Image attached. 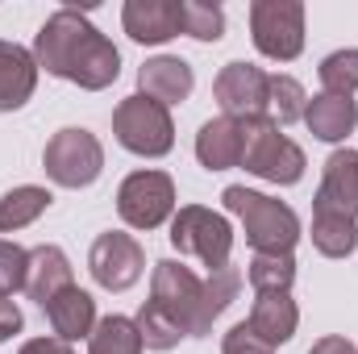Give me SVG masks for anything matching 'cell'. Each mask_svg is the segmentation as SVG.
I'll use <instances>...</instances> for the list:
<instances>
[{"label":"cell","mask_w":358,"mask_h":354,"mask_svg":"<svg viewBox=\"0 0 358 354\" xmlns=\"http://www.w3.org/2000/svg\"><path fill=\"white\" fill-rule=\"evenodd\" d=\"M321 76V88L334 92V96H355L358 92V50H334L321 59L317 67Z\"/></svg>","instance_id":"28"},{"label":"cell","mask_w":358,"mask_h":354,"mask_svg":"<svg viewBox=\"0 0 358 354\" xmlns=\"http://www.w3.org/2000/svg\"><path fill=\"white\" fill-rule=\"evenodd\" d=\"M225 208L242 221L246 229V242L255 246V255H292L296 242H300V217L275 200V196H263L246 183H229L221 192Z\"/></svg>","instance_id":"1"},{"label":"cell","mask_w":358,"mask_h":354,"mask_svg":"<svg viewBox=\"0 0 358 354\" xmlns=\"http://www.w3.org/2000/svg\"><path fill=\"white\" fill-rule=\"evenodd\" d=\"M313 213H342L358 221V150H334L325 159V176L317 187Z\"/></svg>","instance_id":"12"},{"label":"cell","mask_w":358,"mask_h":354,"mask_svg":"<svg viewBox=\"0 0 358 354\" xmlns=\"http://www.w3.org/2000/svg\"><path fill=\"white\" fill-rule=\"evenodd\" d=\"M196 159L208 171H229L242 167V121L234 117H213L196 134Z\"/></svg>","instance_id":"16"},{"label":"cell","mask_w":358,"mask_h":354,"mask_svg":"<svg viewBox=\"0 0 358 354\" xmlns=\"http://www.w3.org/2000/svg\"><path fill=\"white\" fill-rule=\"evenodd\" d=\"M246 279L255 292H292L296 259L292 255H255L246 267Z\"/></svg>","instance_id":"27"},{"label":"cell","mask_w":358,"mask_h":354,"mask_svg":"<svg viewBox=\"0 0 358 354\" xmlns=\"http://www.w3.org/2000/svg\"><path fill=\"white\" fill-rule=\"evenodd\" d=\"M171 246L179 255L200 259L208 271H221L234 255V225L204 204H183L171 217Z\"/></svg>","instance_id":"5"},{"label":"cell","mask_w":358,"mask_h":354,"mask_svg":"<svg viewBox=\"0 0 358 354\" xmlns=\"http://www.w3.org/2000/svg\"><path fill=\"white\" fill-rule=\"evenodd\" d=\"M242 167L267 183L292 187L304 176V150L271 117H255V121H242Z\"/></svg>","instance_id":"3"},{"label":"cell","mask_w":358,"mask_h":354,"mask_svg":"<svg viewBox=\"0 0 358 354\" xmlns=\"http://www.w3.org/2000/svg\"><path fill=\"white\" fill-rule=\"evenodd\" d=\"M42 313H46L59 342H80V338H92V330H96V300L76 283L67 292H59Z\"/></svg>","instance_id":"19"},{"label":"cell","mask_w":358,"mask_h":354,"mask_svg":"<svg viewBox=\"0 0 358 354\" xmlns=\"http://www.w3.org/2000/svg\"><path fill=\"white\" fill-rule=\"evenodd\" d=\"M100 29L92 25L80 8H59L46 17V25L38 29L34 38V59H38V71L46 67V76H59V80H71L84 46L96 38Z\"/></svg>","instance_id":"6"},{"label":"cell","mask_w":358,"mask_h":354,"mask_svg":"<svg viewBox=\"0 0 358 354\" xmlns=\"http://www.w3.org/2000/svg\"><path fill=\"white\" fill-rule=\"evenodd\" d=\"M138 88H142V96H150V100H159V104L171 108V104H183L192 96L196 76H192V67L179 55H159V59H146L142 63Z\"/></svg>","instance_id":"14"},{"label":"cell","mask_w":358,"mask_h":354,"mask_svg":"<svg viewBox=\"0 0 358 354\" xmlns=\"http://www.w3.org/2000/svg\"><path fill=\"white\" fill-rule=\"evenodd\" d=\"M113 134L117 142L129 150V155H142V159H163L171 155L176 146V121H171V108L150 100V96H125L117 108H113Z\"/></svg>","instance_id":"4"},{"label":"cell","mask_w":358,"mask_h":354,"mask_svg":"<svg viewBox=\"0 0 358 354\" xmlns=\"http://www.w3.org/2000/svg\"><path fill=\"white\" fill-rule=\"evenodd\" d=\"M88 271L92 279L104 288V292H125L142 279L146 271V250L134 234H121V229H108L92 242L88 250Z\"/></svg>","instance_id":"11"},{"label":"cell","mask_w":358,"mask_h":354,"mask_svg":"<svg viewBox=\"0 0 358 354\" xmlns=\"http://www.w3.org/2000/svg\"><path fill=\"white\" fill-rule=\"evenodd\" d=\"M17 354H76L71 342H59V338H29Z\"/></svg>","instance_id":"33"},{"label":"cell","mask_w":358,"mask_h":354,"mask_svg":"<svg viewBox=\"0 0 358 354\" xmlns=\"http://www.w3.org/2000/svg\"><path fill=\"white\" fill-rule=\"evenodd\" d=\"M246 325H250V334L263 338L267 346L292 342V334H296V325H300V309H296L292 292H259V296H255V309H250V317H246Z\"/></svg>","instance_id":"15"},{"label":"cell","mask_w":358,"mask_h":354,"mask_svg":"<svg viewBox=\"0 0 358 354\" xmlns=\"http://www.w3.org/2000/svg\"><path fill=\"white\" fill-rule=\"evenodd\" d=\"M25 275H29V250L17 242H0V296H17L25 292Z\"/></svg>","instance_id":"30"},{"label":"cell","mask_w":358,"mask_h":354,"mask_svg":"<svg viewBox=\"0 0 358 354\" xmlns=\"http://www.w3.org/2000/svg\"><path fill=\"white\" fill-rule=\"evenodd\" d=\"M21 325H25L21 309H17L13 300H4V296H0V342H8L13 334H21Z\"/></svg>","instance_id":"32"},{"label":"cell","mask_w":358,"mask_h":354,"mask_svg":"<svg viewBox=\"0 0 358 354\" xmlns=\"http://www.w3.org/2000/svg\"><path fill=\"white\" fill-rule=\"evenodd\" d=\"M304 104H308V96L300 88V80H292V76H271V121L283 129V125H292V121H300L304 117Z\"/></svg>","instance_id":"29"},{"label":"cell","mask_w":358,"mask_h":354,"mask_svg":"<svg viewBox=\"0 0 358 354\" xmlns=\"http://www.w3.org/2000/svg\"><path fill=\"white\" fill-rule=\"evenodd\" d=\"M50 192L46 187H38V183H21V187H13V192H4L0 196V234H17V229H25V225H34L46 208H50Z\"/></svg>","instance_id":"22"},{"label":"cell","mask_w":358,"mask_h":354,"mask_svg":"<svg viewBox=\"0 0 358 354\" xmlns=\"http://www.w3.org/2000/svg\"><path fill=\"white\" fill-rule=\"evenodd\" d=\"M308 354H358V351L350 346V338H342V334H329V338H321V342H317Z\"/></svg>","instance_id":"34"},{"label":"cell","mask_w":358,"mask_h":354,"mask_svg":"<svg viewBox=\"0 0 358 354\" xmlns=\"http://www.w3.org/2000/svg\"><path fill=\"white\" fill-rule=\"evenodd\" d=\"M179 34L196 38V42H221L225 34V13L221 4L208 0H179Z\"/></svg>","instance_id":"26"},{"label":"cell","mask_w":358,"mask_h":354,"mask_svg":"<svg viewBox=\"0 0 358 354\" xmlns=\"http://www.w3.org/2000/svg\"><path fill=\"white\" fill-rule=\"evenodd\" d=\"M76 279H71V259L59 250V246H34L29 250V275H25V296L29 300H38L42 309L59 296V292H67Z\"/></svg>","instance_id":"18"},{"label":"cell","mask_w":358,"mask_h":354,"mask_svg":"<svg viewBox=\"0 0 358 354\" xmlns=\"http://www.w3.org/2000/svg\"><path fill=\"white\" fill-rule=\"evenodd\" d=\"M142 334L134 317H100L88 338V354H142Z\"/></svg>","instance_id":"24"},{"label":"cell","mask_w":358,"mask_h":354,"mask_svg":"<svg viewBox=\"0 0 358 354\" xmlns=\"http://www.w3.org/2000/svg\"><path fill=\"white\" fill-rule=\"evenodd\" d=\"M117 213L134 229H159L176 217V179L167 171H134L117 187Z\"/></svg>","instance_id":"9"},{"label":"cell","mask_w":358,"mask_h":354,"mask_svg":"<svg viewBox=\"0 0 358 354\" xmlns=\"http://www.w3.org/2000/svg\"><path fill=\"white\" fill-rule=\"evenodd\" d=\"M304 125L313 138L321 142H346L358 125V104L350 96H334V92H321L304 104Z\"/></svg>","instance_id":"20"},{"label":"cell","mask_w":358,"mask_h":354,"mask_svg":"<svg viewBox=\"0 0 358 354\" xmlns=\"http://www.w3.org/2000/svg\"><path fill=\"white\" fill-rule=\"evenodd\" d=\"M134 325H138V334H142V346H146V351H171V346H179V338H187V334L179 330L176 317H171L167 309H159L155 300H146V304L138 309Z\"/></svg>","instance_id":"25"},{"label":"cell","mask_w":358,"mask_h":354,"mask_svg":"<svg viewBox=\"0 0 358 354\" xmlns=\"http://www.w3.org/2000/svg\"><path fill=\"white\" fill-rule=\"evenodd\" d=\"M250 38L259 55L275 63H292L304 50V4L300 0H255L250 4Z\"/></svg>","instance_id":"8"},{"label":"cell","mask_w":358,"mask_h":354,"mask_svg":"<svg viewBox=\"0 0 358 354\" xmlns=\"http://www.w3.org/2000/svg\"><path fill=\"white\" fill-rule=\"evenodd\" d=\"M213 96L221 104V117L234 121L271 117V76L255 63H225L221 76L213 80Z\"/></svg>","instance_id":"10"},{"label":"cell","mask_w":358,"mask_h":354,"mask_svg":"<svg viewBox=\"0 0 358 354\" xmlns=\"http://www.w3.org/2000/svg\"><path fill=\"white\" fill-rule=\"evenodd\" d=\"M42 167H46V176L55 179L59 187H88L104 171V146H100V138L92 129L67 125V129H59L46 142Z\"/></svg>","instance_id":"7"},{"label":"cell","mask_w":358,"mask_h":354,"mask_svg":"<svg viewBox=\"0 0 358 354\" xmlns=\"http://www.w3.org/2000/svg\"><path fill=\"white\" fill-rule=\"evenodd\" d=\"M221 354H275V346H267L263 338H255V334H250V325L242 321V325H234V330L225 334Z\"/></svg>","instance_id":"31"},{"label":"cell","mask_w":358,"mask_h":354,"mask_svg":"<svg viewBox=\"0 0 358 354\" xmlns=\"http://www.w3.org/2000/svg\"><path fill=\"white\" fill-rule=\"evenodd\" d=\"M121 25L142 46H163L179 34V0H125Z\"/></svg>","instance_id":"13"},{"label":"cell","mask_w":358,"mask_h":354,"mask_svg":"<svg viewBox=\"0 0 358 354\" xmlns=\"http://www.w3.org/2000/svg\"><path fill=\"white\" fill-rule=\"evenodd\" d=\"M117 76H121V50L104 34H96L88 46H84L76 71H71V84H80L84 92H104Z\"/></svg>","instance_id":"21"},{"label":"cell","mask_w":358,"mask_h":354,"mask_svg":"<svg viewBox=\"0 0 358 354\" xmlns=\"http://www.w3.org/2000/svg\"><path fill=\"white\" fill-rule=\"evenodd\" d=\"M38 88V59L17 42H0V113L21 108Z\"/></svg>","instance_id":"17"},{"label":"cell","mask_w":358,"mask_h":354,"mask_svg":"<svg viewBox=\"0 0 358 354\" xmlns=\"http://www.w3.org/2000/svg\"><path fill=\"white\" fill-rule=\"evenodd\" d=\"M313 246L325 259H346L358 250V221L342 213H313Z\"/></svg>","instance_id":"23"},{"label":"cell","mask_w":358,"mask_h":354,"mask_svg":"<svg viewBox=\"0 0 358 354\" xmlns=\"http://www.w3.org/2000/svg\"><path fill=\"white\" fill-rule=\"evenodd\" d=\"M150 300L176 317L179 330H183L187 338H208V330H213V321H217V309H213V300H208V283H204L192 267L176 263V259L155 263Z\"/></svg>","instance_id":"2"}]
</instances>
